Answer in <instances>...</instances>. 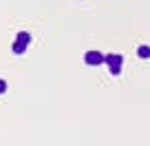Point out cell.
<instances>
[{"label":"cell","instance_id":"1","mask_svg":"<svg viewBox=\"0 0 150 146\" xmlns=\"http://www.w3.org/2000/svg\"><path fill=\"white\" fill-rule=\"evenodd\" d=\"M104 60H106V56L102 51H95V49L84 53V64H88V66H99V64H104Z\"/></svg>","mask_w":150,"mask_h":146},{"label":"cell","instance_id":"2","mask_svg":"<svg viewBox=\"0 0 150 146\" xmlns=\"http://www.w3.org/2000/svg\"><path fill=\"white\" fill-rule=\"evenodd\" d=\"M104 64H106V66H110V64H124V58L119 56V53H106Z\"/></svg>","mask_w":150,"mask_h":146},{"label":"cell","instance_id":"3","mask_svg":"<svg viewBox=\"0 0 150 146\" xmlns=\"http://www.w3.org/2000/svg\"><path fill=\"white\" fill-rule=\"evenodd\" d=\"M27 47H29V44H24V42H20V40H16V42L11 44V51L18 53V56H22V53L27 51Z\"/></svg>","mask_w":150,"mask_h":146},{"label":"cell","instance_id":"4","mask_svg":"<svg viewBox=\"0 0 150 146\" xmlns=\"http://www.w3.org/2000/svg\"><path fill=\"white\" fill-rule=\"evenodd\" d=\"M137 56H139L141 60H148V58H150V47H148V44H141V47H137Z\"/></svg>","mask_w":150,"mask_h":146},{"label":"cell","instance_id":"5","mask_svg":"<svg viewBox=\"0 0 150 146\" xmlns=\"http://www.w3.org/2000/svg\"><path fill=\"white\" fill-rule=\"evenodd\" d=\"M16 40H20V42H24V44H31V33H27V31H20L18 36H16Z\"/></svg>","mask_w":150,"mask_h":146},{"label":"cell","instance_id":"6","mask_svg":"<svg viewBox=\"0 0 150 146\" xmlns=\"http://www.w3.org/2000/svg\"><path fill=\"white\" fill-rule=\"evenodd\" d=\"M108 71H110V75H119V73H122V64H110Z\"/></svg>","mask_w":150,"mask_h":146},{"label":"cell","instance_id":"7","mask_svg":"<svg viewBox=\"0 0 150 146\" xmlns=\"http://www.w3.org/2000/svg\"><path fill=\"white\" fill-rule=\"evenodd\" d=\"M2 93H7V80L0 78V95H2Z\"/></svg>","mask_w":150,"mask_h":146}]
</instances>
